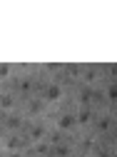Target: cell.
<instances>
[{
	"label": "cell",
	"instance_id": "cell-1",
	"mask_svg": "<svg viewBox=\"0 0 117 157\" xmlns=\"http://www.w3.org/2000/svg\"><path fill=\"white\" fill-rule=\"evenodd\" d=\"M62 95H65V87H62L60 82H50V85H45V90H43V102L55 105V102L62 100Z\"/></svg>",
	"mask_w": 117,
	"mask_h": 157
},
{
	"label": "cell",
	"instance_id": "cell-2",
	"mask_svg": "<svg viewBox=\"0 0 117 157\" xmlns=\"http://www.w3.org/2000/svg\"><path fill=\"white\" fill-rule=\"evenodd\" d=\"M52 122H55V130H60V132L75 130V112H57V115H52Z\"/></svg>",
	"mask_w": 117,
	"mask_h": 157
},
{
	"label": "cell",
	"instance_id": "cell-3",
	"mask_svg": "<svg viewBox=\"0 0 117 157\" xmlns=\"http://www.w3.org/2000/svg\"><path fill=\"white\" fill-rule=\"evenodd\" d=\"M25 137H28V140L30 142H40V140H45V137H47V125L40 120V122H32L28 130H25Z\"/></svg>",
	"mask_w": 117,
	"mask_h": 157
},
{
	"label": "cell",
	"instance_id": "cell-4",
	"mask_svg": "<svg viewBox=\"0 0 117 157\" xmlns=\"http://www.w3.org/2000/svg\"><path fill=\"white\" fill-rule=\"evenodd\" d=\"M23 125H25V117H23V115H17V112H10V115L3 117V127H5L8 132H20Z\"/></svg>",
	"mask_w": 117,
	"mask_h": 157
},
{
	"label": "cell",
	"instance_id": "cell-5",
	"mask_svg": "<svg viewBox=\"0 0 117 157\" xmlns=\"http://www.w3.org/2000/svg\"><path fill=\"white\" fill-rule=\"evenodd\" d=\"M17 107V97L13 92H0V115H10Z\"/></svg>",
	"mask_w": 117,
	"mask_h": 157
},
{
	"label": "cell",
	"instance_id": "cell-6",
	"mask_svg": "<svg viewBox=\"0 0 117 157\" xmlns=\"http://www.w3.org/2000/svg\"><path fill=\"white\" fill-rule=\"evenodd\" d=\"M95 120V110L92 107H80L75 112V127H87Z\"/></svg>",
	"mask_w": 117,
	"mask_h": 157
},
{
	"label": "cell",
	"instance_id": "cell-7",
	"mask_svg": "<svg viewBox=\"0 0 117 157\" xmlns=\"http://www.w3.org/2000/svg\"><path fill=\"white\" fill-rule=\"evenodd\" d=\"M92 90H95V87H90V85L77 87V90H75V102L80 105V107H90V102H92Z\"/></svg>",
	"mask_w": 117,
	"mask_h": 157
},
{
	"label": "cell",
	"instance_id": "cell-8",
	"mask_svg": "<svg viewBox=\"0 0 117 157\" xmlns=\"http://www.w3.org/2000/svg\"><path fill=\"white\" fill-rule=\"evenodd\" d=\"M92 122H95L97 137H100V135H107V132H110V127H112V115H97Z\"/></svg>",
	"mask_w": 117,
	"mask_h": 157
},
{
	"label": "cell",
	"instance_id": "cell-9",
	"mask_svg": "<svg viewBox=\"0 0 117 157\" xmlns=\"http://www.w3.org/2000/svg\"><path fill=\"white\" fill-rule=\"evenodd\" d=\"M97 140H100L97 135H82L80 140H77V147H80V155H90V152H92V147L97 145Z\"/></svg>",
	"mask_w": 117,
	"mask_h": 157
},
{
	"label": "cell",
	"instance_id": "cell-10",
	"mask_svg": "<svg viewBox=\"0 0 117 157\" xmlns=\"http://www.w3.org/2000/svg\"><path fill=\"white\" fill-rule=\"evenodd\" d=\"M80 77H82L85 85L92 87V82H97V77H100V67H97V65H90V67H85V70L80 72Z\"/></svg>",
	"mask_w": 117,
	"mask_h": 157
},
{
	"label": "cell",
	"instance_id": "cell-11",
	"mask_svg": "<svg viewBox=\"0 0 117 157\" xmlns=\"http://www.w3.org/2000/svg\"><path fill=\"white\" fill-rule=\"evenodd\" d=\"M45 110V102H43V97H32V100H28V115L35 117V115H40Z\"/></svg>",
	"mask_w": 117,
	"mask_h": 157
},
{
	"label": "cell",
	"instance_id": "cell-12",
	"mask_svg": "<svg viewBox=\"0 0 117 157\" xmlns=\"http://www.w3.org/2000/svg\"><path fill=\"white\" fill-rule=\"evenodd\" d=\"M50 155H52V157H72V145H70V142H62V145H55Z\"/></svg>",
	"mask_w": 117,
	"mask_h": 157
},
{
	"label": "cell",
	"instance_id": "cell-13",
	"mask_svg": "<svg viewBox=\"0 0 117 157\" xmlns=\"http://www.w3.org/2000/svg\"><path fill=\"white\" fill-rule=\"evenodd\" d=\"M10 70H13V67H10V65H5V63L0 65V82H5L8 77H10Z\"/></svg>",
	"mask_w": 117,
	"mask_h": 157
},
{
	"label": "cell",
	"instance_id": "cell-14",
	"mask_svg": "<svg viewBox=\"0 0 117 157\" xmlns=\"http://www.w3.org/2000/svg\"><path fill=\"white\" fill-rule=\"evenodd\" d=\"M105 97H107L110 102H115V100H117V87H115V85H110V87H107V92H105Z\"/></svg>",
	"mask_w": 117,
	"mask_h": 157
},
{
	"label": "cell",
	"instance_id": "cell-15",
	"mask_svg": "<svg viewBox=\"0 0 117 157\" xmlns=\"http://www.w3.org/2000/svg\"><path fill=\"white\" fill-rule=\"evenodd\" d=\"M45 70H47V72H60L62 67L57 65V63H47V65H45Z\"/></svg>",
	"mask_w": 117,
	"mask_h": 157
}]
</instances>
